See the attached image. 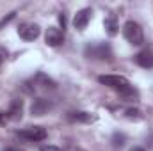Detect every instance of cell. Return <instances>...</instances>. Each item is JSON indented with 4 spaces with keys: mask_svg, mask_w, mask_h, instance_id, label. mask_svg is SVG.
<instances>
[{
    "mask_svg": "<svg viewBox=\"0 0 153 151\" xmlns=\"http://www.w3.org/2000/svg\"><path fill=\"white\" fill-rule=\"evenodd\" d=\"M134 61H135L137 66H141L144 70H152L153 68V52L152 50H143V52H139L134 57Z\"/></svg>",
    "mask_w": 153,
    "mask_h": 151,
    "instance_id": "cell-10",
    "label": "cell"
},
{
    "mask_svg": "<svg viewBox=\"0 0 153 151\" xmlns=\"http://www.w3.org/2000/svg\"><path fill=\"white\" fill-rule=\"evenodd\" d=\"M5 151H22V150H16V148H7Z\"/></svg>",
    "mask_w": 153,
    "mask_h": 151,
    "instance_id": "cell-21",
    "label": "cell"
},
{
    "mask_svg": "<svg viewBox=\"0 0 153 151\" xmlns=\"http://www.w3.org/2000/svg\"><path fill=\"white\" fill-rule=\"evenodd\" d=\"M126 117L128 119H141V112L137 109H128L126 110Z\"/></svg>",
    "mask_w": 153,
    "mask_h": 151,
    "instance_id": "cell-15",
    "label": "cell"
},
{
    "mask_svg": "<svg viewBox=\"0 0 153 151\" xmlns=\"http://www.w3.org/2000/svg\"><path fill=\"white\" fill-rule=\"evenodd\" d=\"M71 123H94L98 119V115L93 112H85V110H71L66 115Z\"/></svg>",
    "mask_w": 153,
    "mask_h": 151,
    "instance_id": "cell-7",
    "label": "cell"
},
{
    "mask_svg": "<svg viewBox=\"0 0 153 151\" xmlns=\"http://www.w3.org/2000/svg\"><path fill=\"white\" fill-rule=\"evenodd\" d=\"M123 36H125V39H126L130 44H135V46H139V44L144 43L143 27H141L137 21H134V20H128V21L123 25Z\"/></svg>",
    "mask_w": 153,
    "mask_h": 151,
    "instance_id": "cell-3",
    "label": "cell"
},
{
    "mask_svg": "<svg viewBox=\"0 0 153 151\" xmlns=\"http://www.w3.org/2000/svg\"><path fill=\"white\" fill-rule=\"evenodd\" d=\"M91 14H93V11H91L89 7L80 9L75 14V18H73V27H75L76 30H84V29L87 27L89 20H91Z\"/></svg>",
    "mask_w": 153,
    "mask_h": 151,
    "instance_id": "cell-8",
    "label": "cell"
},
{
    "mask_svg": "<svg viewBox=\"0 0 153 151\" xmlns=\"http://www.w3.org/2000/svg\"><path fill=\"white\" fill-rule=\"evenodd\" d=\"M14 16H16V13L13 11V13H9V14H7L5 18H2V20H0V30H2V29H4V27L7 25V23H11V21L14 20Z\"/></svg>",
    "mask_w": 153,
    "mask_h": 151,
    "instance_id": "cell-13",
    "label": "cell"
},
{
    "mask_svg": "<svg viewBox=\"0 0 153 151\" xmlns=\"http://www.w3.org/2000/svg\"><path fill=\"white\" fill-rule=\"evenodd\" d=\"M18 135L22 139H25V141H30V142H41V141H45L48 137V133H46V130L43 126H29L25 130H20Z\"/></svg>",
    "mask_w": 153,
    "mask_h": 151,
    "instance_id": "cell-4",
    "label": "cell"
},
{
    "mask_svg": "<svg viewBox=\"0 0 153 151\" xmlns=\"http://www.w3.org/2000/svg\"><path fill=\"white\" fill-rule=\"evenodd\" d=\"M18 34H20V38L23 39V41H34V39L39 38L41 29L36 23H22L18 27Z\"/></svg>",
    "mask_w": 153,
    "mask_h": 151,
    "instance_id": "cell-5",
    "label": "cell"
},
{
    "mask_svg": "<svg viewBox=\"0 0 153 151\" xmlns=\"http://www.w3.org/2000/svg\"><path fill=\"white\" fill-rule=\"evenodd\" d=\"M76 151H82V150H76Z\"/></svg>",
    "mask_w": 153,
    "mask_h": 151,
    "instance_id": "cell-22",
    "label": "cell"
},
{
    "mask_svg": "<svg viewBox=\"0 0 153 151\" xmlns=\"http://www.w3.org/2000/svg\"><path fill=\"white\" fill-rule=\"evenodd\" d=\"M125 139H126V137H125L123 133H117V132L112 135V142H114V146H123V144H125Z\"/></svg>",
    "mask_w": 153,
    "mask_h": 151,
    "instance_id": "cell-14",
    "label": "cell"
},
{
    "mask_svg": "<svg viewBox=\"0 0 153 151\" xmlns=\"http://www.w3.org/2000/svg\"><path fill=\"white\" fill-rule=\"evenodd\" d=\"M98 82L102 85L111 87L112 91H116L126 101H135L139 98V93L134 89V85L128 82V78H125L121 75H100L98 76Z\"/></svg>",
    "mask_w": 153,
    "mask_h": 151,
    "instance_id": "cell-1",
    "label": "cell"
},
{
    "mask_svg": "<svg viewBox=\"0 0 153 151\" xmlns=\"http://www.w3.org/2000/svg\"><path fill=\"white\" fill-rule=\"evenodd\" d=\"M39 151H62L61 148H57V146H52V144H45V146H41Z\"/></svg>",
    "mask_w": 153,
    "mask_h": 151,
    "instance_id": "cell-16",
    "label": "cell"
},
{
    "mask_svg": "<svg viewBox=\"0 0 153 151\" xmlns=\"http://www.w3.org/2000/svg\"><path fill=\"white\" fill-rule=\"evenodd\" d=\"M59 21H61V25H62V29H64V27H66V16L61 14V16H59Z\"/></svg>",
    "mask_w": 153,
    "mask_h": 151,
    "instance_id": "cell-18",
    "label": "cell"
},
{
    "mask_svg": "<svg viewBox=\"0 0 153 151\" xmlns=\"http://www.w3.org/2000/svg\"><path fill=\"white\" fill-rule=\"evenodd\" d=\"M4 119H7V114H5V112H0V121H4Z\"/></svg>",
    "mask_w": 153,
    "mask_h": 151,
    "instance_id": "cell-20",
    "label": "cell"
},
{
    "mask_svg": "<svg viewBox=\"0 0 153 151\" xmlns=\"http://www.w3.org/2000/svg\"><path fill=\"white\" fill-rule=\"evenodd\" d=\"M52 107H53V103H52L50 100L38 98V100H34V103L30 105V114H32V115H45Z\"/></svg>",
    "mask_w": 153,
    "mask_h": 151,
    "instance_id": "cell-9",
    "label": "cell"
},
{
    "mask_svg": "<svg viewBox=\"0 0 153 151\" xmlns=\"http://www.w3.org/2000/svg\"><path fill=\"white\" fill-rule=\"evenodd\" d=\"M5 59H7V52H5L4 48H0V68H2V64H4Z\"/></svg>",
    "mask_w": 153,
    "mask_h": 151,
    "instance_id": "cell-17",
    "label": "cell"
},
{
    "mask_svg": "<svg viewBox=\"0 0 153 151\" xmlns=\"http://www.w3.org/2000/svg\"><path fill=\"white\" fill-rule=\"evenodd\" d=\"M22 112H23V101L22 100H13L11 105H9V110H7V119L11 121H18L22 117Z\"/></svg>",
    "mask_w": 153,
    "mask_h": 151,
    "instance_id": "cell-11",
    "label": "cell"
},
{
    "mask_svg": "<svg viewBox=\"0 0 153 151\" xmlns=\"http://www.w3.org/2000/svg\"><path fill=\"white\" fill-rule=\"evenodd\" d=\"M130 151H146V150L141 148V146H134V148H130Z\"/></svg>",
    "mask_w": 153,
    "mask_h": 151,
    "instance_id": "cell-19",
    "label": "cell"
},
{
    "mask_svg": "<svg viewBox=\"0 0 153 151\" xmlns=\"http://www.w3.org/2000/svg\"><path fill=\"white\" fill-rule=\"evenodd\" d=\"M84 53L87 59H93V61H112L114 57L112 48L107 43H91L85 46Z\"/></svg>",
    "mask_w": 153,
    "mask_h": 151,
    "instance_id": "cell-2",
    "label": "cell"
},
{
    "mask_svg": "<svg viewBox=\"0 0 153 151\" xmlns=\"http://www.w3.org/2000/svg\"><path fill=\"white\" fill-rule=\"evenodd\" d=\"M103 25H105V30H107V34L111 36V38H114L116 34H117V18H116V14H109L107 18H105V21H103Z\"/></svg>",
    "mask_w": 153,
    "mask_h": 151,
    "instance_id": "cell-12",
    "label": "cell"
},
{
    "mask_svg": "<svg viewBox=\"0 0 153 151\" xmlns=\"http://www.w3.org/2000/svg\"><path fill=\"white\" fill-rule=\"evenodd\" d=\"M45 41H46L48 46H59L64 41V32L57 27H48L46 34H45Z\"/></svg>",
    "mask_w": 153,
    "mask_h": 151,
    "instance_id": "cell-6",
    "label": "cell"
}]
</instances>
